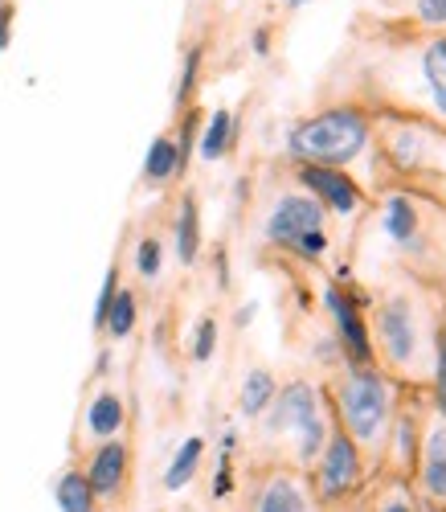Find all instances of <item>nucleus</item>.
I'll use <instances>...</instances> for the list:
<instances>
[{"label":"nucleus","instance_id":"f257e3e1","mask_svg":"<svg viewBox=\"0 0 446 512\" xmlns=\"http://www.w3.org/2000/svg\"><path fill=\"white\" fill-rule=\"evenodd\" d=\"M393 410V381L381 365H344V377L332 386V414L365 455L385 451Z\"/></svg>","mask_w":446,"mask_h":512},{"label":"nucleus","instance_id":"f03ea898","mask_svg":"<svg viewBox=\"0 0 446 512\" xmlns=\"http://www.w3.org/2000/svg\"><path fill=\"white\" fill-rule=\"evenodd\" d=\"M373 136V119L356 103H336L316 115L299 119L287 132V156L295 164H324V168H344L365 152Z\"/></svg>","mask_w":446,"mask_h":512},{"label":"nucleus","instance_id":"7ed1b4c3","mask_svg":"<svg viewBox=\"0 0 446 512\" xmlns=\"http://www.w3.org/2000/svg\"><path fill=\"white\" fill-rule=\"evenodd\" d=\"M307 480H311V492H316V504H344L365 488V451L340 431L336 418H332L328 443H324L320 459L311 463Z\"/></svg>","mask_w":446,"mask_h":512},{"label":"nucleus","instance_id":"20e7f679","mask_svg":"<svg viewBox=\"0 0 446 512\" xmlns=\"http://www.w3.org/2000/svg\"><path fill=\"white\" fill-rule=\"evenodd\" d=\"M242 488V512H316L307 472L291 463H262Z\"/></svg>","mask_w":446,"mask_h":512},{"label":"nucleus","instance_id":"39448f33","mask_svg":"<svg viewBox=\"0 0 446 512\" xmlns=\"http://www.w3.org/2000/svg\"><path fill=\"white\" fill-rule=\"evenodd\" d=\"M373 349L381 353V365L385 369H410L422 353V332H418V312L410 304V295H385L377 304V340Z\"/></svg>","mask_w":446,"mask_h":512},{"label":"nucleus","instance_id":"423d86ee","mask_svg":"<svg viewBox=\"0 0 446 512\" xmlns=\"http://www.w3.org/2000/svg\"><path fill=\"white\" fill-rule=\"evenodd\" d=\"M324 312L332 316V332H336L344 365H377L373 328L365 320V308L352 300L348 283H328L324 287Z\"/></svg>","mask_w":446,"mask_h":512},{"label":"nucleus","instance_id":"0eeeda50","mask_svg":"<svg viewBox=\"0 0 446 512\" xmlns=\"http://www.w3.org/2000/svg\"><path fill=\"white\" fill-rule=\"evenodd\" d=\"M324 390L316 386V381H287V386H279L275 402L266 406V414L258 418L262 422V435L266 439H283V435H299L307 431L316 418H324Z\"/></svg>","mask_w":446,"mask_h":512},{"label":"nucleus","instance_id":"6e6552de","mask_svg":"<svg viewBox=\"0 0 446 512\" xmlns=\"http://www.w3.org/2000/svg\"><path fill=\"white\" fill-rule=\"evenodd\" d=\"M324 218H328V209H324L316 197L303 193V189H291V193H279V197H275L271 213H266L262 234H266V242H271L275 250L291 254L299 238L324 230Z\"/></svg>","mask_w":446,"mask_h":512},{"label":"nucleus","instance_id":"1a4fd4ad","mask_svg":"<svg viewBox=\"0 0 446 512\" xmlns=\"http://www.w3.org/2000/svg\"><path fill=\"white\" fill-rule=\"evenodd\" d=\"M82 476L91 480L99 504H119L131 488V447L127 439H107V443H95L91 455L82 463Z\"/></svg>","mask_w":446,"mask_h":512},{"label":"nucleus","instance_id":"9d476101","mask_svg":"<svg viewBox=\"0 0 446 512\" xmlns=\"http://www.w3.org/2000/svg\"><path fill=\"white\" fill-rule=\"evenodd\" d=\"M295 177L303 185V193L316 197L328 213H340V218H348V213H356L365 205V189L356 185L344 168H324V164H295Z\"/></svg>","mask_w":446,"mask_h":512},{"label":"nucleus","instance_id":"9b49d317","mask_svg":"<svg viewBox=\"0 0 446 512\" xmlns=\"http://www.w3.org/2000/svg\"><path fill=\"white\" fill-rule=\"evenodd\" d=\"M422 418L414 410H393V422H389V435H385V451L389 455V467L393 476L389 480H406L414 484V472H418V455H422Z\"/></svg>","mask_w":446,"mask_h":512},{"label":"nucleus","instance_id":"f8f14e48","mask_svg":"<svg viewBox=\"0 0 446 512\" xmlns=\"http://www.w3.org/2000/svg\"><path fill=\"white\" fill-rule=\"evenodd\" d=\"M414 492L422 500H434L446 508V418H438L426 439H422V455H418V472H414Z\"/></svg>","mask_w":446,"mask_h":512},{"label":"nucleus","instance_id":"ddd939ff","mask_svg":"<svg viewBox=\"0 0 446 512\" xmlns=\"http://www.w3.org/2000/svg\"><path fill=\"white\" fill-rule=\"evenodd\" d=\"M82 426H86V435H91V443L119 439V435H123V426H127V402L119 398V390L103 386L91 402H86Z\"/></svg>","mask_w":446,"mask_h":512},{"label":"nucleus","instance_id":"4468645a","mask_svg":"<svg viewBox=\"0 0 446 512\" xmlns=\"http://www.w3.org/2000/svg\"><path fill=\"white\" fill-rule=\"evenodd\" d=\"M381 230L401 246V250H418L422 246V213L406 193H393L381 209Z\"/></svg>","mask_w":446,"mask_h":512},{"label":"nucleus","instance_id":"2eb2a0df","mask_svg":"<svg viewBox=\"0 0 446 512\" xmlns=\"http://www.w3.org/2000/svg\"><path fill=\"white\" fill-rule=\"evenodd\" d=\"M172 250H176V263L181 267H193L201 259V205H197V193H185L181 205H176Z\"/></svg>","mask_w":446,"mask_h":512},{"label":"nucleus","instance_id":"dca6fc26","mask_svg":"<svg viewBox=\"0 0 446 512\" xmlns=\"http://www.w3.org/2000/svg\"><path fill=\"white\" fill-rule=\"evenodd\" d=\"M234 144H238V115H234L230 107H217V111L205 119V127H201L197 152H201V160L213 164V160H221V156H230Z\"/></svg>","mask_w":446,"mask_h":512},{"label":"nucleus","instance_id":"f3484780","mask_svg":"<svg viewBox=\"0 0 446 512\" xmlns=\"http://www.w3.org/2000/svg\"><path fill=\"white\" fill-rule=\"evenodd\" d=\"M205 439L201 435H189L181 447L172 451V459H168V467H164V492H181V488H189L197 476H201V463H205Z\"/></svg>","mask_w":446,"mask_h":512},{"label":"nucleus","instance_id":"a211bd4d","mask_svg":"<svg viewBox=\"0 0 446 512\" xmlns=\"http://www.w3.org/2000/svg\"><path fill=\"white\" fill-rule=\"evenodd\" d=\"M54 504H58V512H99L103 508L91 480L82 476V463H70L54 480Z\"/></svg>","mask_w":446,"mask_h":512},{"label":"nucleus","instance_id":"6ab92c4d","mask_svg":"<svg viewBox=\"0 0 446 512\" xmlns=\"http://www.w3.org/2000/svg\"><path fill=\"white\" fill-rule=\"evenodd\" d=\"M275 394H279V381H275V373L271 369H250L246 377H242V390H238V410H242V418L246 422H258L262 414H266V406L275 402Z\"/></svg>","mask_w":446,"mask_h":512},{"label":"nucleus","instance_id":"aec40b11","mask_svg":"<svg viewBox=\"0 0 446 512\" xmlns=\"http://www.w3.org/2000/svg\"><path fill=\"white\" fill-rule=\"evenodd\" d=\"M176 177H185L181 173V156H176V140L172 136H156L148 144V156H144V181H148V189H164Z\"/></svg>","mask_w":446,"mask_h":512},{"label":"nucleus","instance_id":"412c9836","mask_svg":"<svg viewBox=\"0 0 446 512\" xmlns=\"http://www.w3.org/2000/svg\"><path fill=\"white\" fill-rule=\"evenodd\" d=\"M422 78L430 87V99H434V111L446 119V33L426 41L422 50Z\"/></svg>","mask_w":446,"mask_h":512},{"label":"nucleus","instance_id":"4be33fe9","mask_svg":"<svg viewBox=\"0 0 446 512\" xmlns=\"http://www.w3.org/2000/svg\"><path fill=\"white\" fill-rule=\"evenodd\" d=\"M136 324H140V300H136V291L131 287H119L115 291V304H111V312H107V336L111 340H127L131 332H136Z\"/></svg>","mask_w":446,"mask_h":512},{"label":"nucleus","instance_id":"5701e85b","mask_svg":"<svg viewBox=\"0 0 446 512\" xmlns=\"http://www.w3.org/2000/svg\"><path fill=\"white\" fill-rule=\"evenodd\" d=\"M201 62H205V50L201 46H189L185 50V66H181V82H176V111H189L193 95H197V78H201Z\"/></svg>","mask_w":446,"mask_h":512},{"label":"nucleus","instance_id":"b1692460","mask_svg":"<svg viewBox=\"0 0 446 512\" xmlns=\"http://www.w3.org/2000/svg\"><path fill=\"white\" fill-rule=\"evenodd\" d=\"M434 410L446 418V316L434 328Z\"/></svg>","mask_w":446,"mask_h":512},{"label":"nucleus","instance_id":"393cba45","mask_svg":"<svg viewBox=\"0 0 446 512\" xmlns=\"http://www.w3.org/2000/svg\"><path fill=\"white\" fill-rule=\"evenodd\" d=\"M422 140H418V132H410V127H397L393 132V140H389V156H393V164L397 168H418L422 164Z\"/></svg>","mask_w":446,"mask_h":512},{"label":"nucleus","instance_id":"a878e982","mask_svg":"<svg viewBox=\"0 0 446 512\" xmlns=\"http://www.w3.org/2000/svg\"><path fill=\"white\" fill-rule=\"evenodd\" d=\"M217 336H221L217 316H201L197 328H193V345H189V357H193L197 365H209V361H213V353H217Z\"/></svg>","mask_w":446,"mask_h":512},{"label":"nucleus","instance_id":"bb28decb","mask_svg":"<svg viewBox=\"0 0 446 512\" xmlns=\"http://www.w3.org/2000/svg\"><path fill=\"white\" fill-rule=\"evenodd\" d=\"M373 512H418V492L414 484L406 480H389L385 496H377V508Z\"/></svg>","mask_w":446,"mask_h":512},{"label":"nucleus","instance_id":"cd10ccee","mask_svg":"<svg viewBox=\"0 0 446 512\" xmlns=\"http://www.w3.org/2000/svg\"><path fill=\"white\" fill-rule=\"evenodd\" d=\"M197 136H201V111H185L181 115V132H176V156H181V173H189V160L197 152Z\"/></svg>","mask_w":446,"mask_h":512},{"label":"nucleus","instance_id":"c85d7f7f","mask_svg":"<svg viewBox=\"0 0 446 512\" xmlns=\"http://www.w3.org/2000/svg\"><path fill=\"white\" fill-rule=\"evenodd\" d=\"M160 267H164V242L152 238V234L140 238V242H136V275H140V279H156Z\"/></svg>","mask_w":446,"mask_h":512},{"label":"nucleus","instance_id":"c756f323","mask_svg":"<svg viewBox=\"0 0 446 512\" xmlns=\"http://www.w3.org/2000/svg\"><path fill=\"white\" fill-rule=\"evenodd\" d=\"M234 459H238V455H221V451H217V472H213V488H209L213 500H230V496L238 492L242 480H238Z\"/></svg>","mask_w":446,"mask_h":512},{"label":"nucleus","instance_id":"7c9ffc66","mask_svg":"<svg viewBox=\"0 0 446 512\" xmlns=\"http://www.w3.org/2000/svg\"><path fill=\"white\" fill-rule=\"evenodd\" d=\"M119 287H123V283H119V263H111L107 275H103V287H99V300H95V332L107 328V312H111V304H115V291H119Z\"/></svg>","mask_w":446,"mask_h":512},{"label":"nucleus","instance_id":"2f4dec72","mask_svg":"<svg viewBox=\"0 0 446 512\" xmlns=\"http://www.w3.org/2000/svg\"><path fill=\"white\" fill-rule=\"evenodd\" d=\"M414 13L430 29H446V0H414Z\"/></svg>","mask_w":446,"mask_h":512},{"label":"nucleus","instance_id":"473e14b6","mask_svg":"<svg viewBox=\"0 0 446 512\" xmlns=\"http://www.w3.org/2000/svg\"><path fill=\"white\" fill-rule=\"evenodd\" d=\"M250 50H254V58H271V29H254L250 33Z\"/></svg>","mask_w":446,"mask_h":512},{"label":"nucleus","instance_id":"72a5a7b5","mask_svg":"<svg viewBox=\"0 0 446 512\" xmlns=\"http://www.w3.org/2000/svg\"><path fill=\"white\" fill-rule=\"evenodd\" d=\"M9 41H13V5L5 0L0 5V50H9Z\"/></svg>","mask_w":446,"mask_h":512},{"label":"nucleus","instance_id":"f704fd0d","mask_svg":"<svg viewBox=\"0 0 446 512\" xmlns=\"http://www.w3.org/2000/svg\"><path fill=\"white\" fill-rule=\"evenodd\" d=\"M418 512H446V508L434 504V500H422V496H418Z\"/></svg>","mask_w":446,"mask_h":512},{"label":"nucleus","instance_id":"c9c22d12","mask_svg":"<svg viewBox=\"0 0 446 512\" xmlns=\"http://www.w3.org/2000/svg\"><path fill=\"white\" fill-rule=\"evenodd\" d=\"M250 320H254V304H246V308L238 312V324H250Z\"/></svg>","mask_w":446,"mask_h":512},{"label":"nucleus","instance_id":"e433bc0d","mask_svg":"<svg viewBox=\"0 0 446 512\" xmlns=\"http://www.w3.org/2000/svg\"><path fill=\"white\" fill-rule=\"evenodd\" d=\"M287 5H291V9H303V5H311V0H287Z\"/></svg>","mask_w":446,"mask_h":512},{"label":"nucleus","instance_id":"4c0bfd02","mask_svg":"<svg viewBox=\"0 0 446 512\" xmlns=\"http://www.w3.org/2000/svg\"><path fill=\"white\" fill-rule=\"evenodd\" d=\"M0 5H5V0H0Z\"/></svg>","mask_w":446,"mask_h":512}]
</instances>
